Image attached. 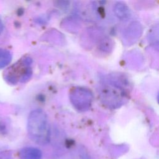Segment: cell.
<instances>
[{
  "label": "cell",
  "mask_w": 159,
  "mask_h": 159,
  "mask_svg": "<svg viewBox=\"0 0 159 159\" xmlns=\"http://www.w3.org/2000/svg\"><path fill=\"white\" fill-rule=\"evenodd\" d=\"M27 131L30 138L39 145L48 143L50 139V129L46 113L42 109L32 111L27 120Z\"/></svg>",
  "instance_id": "obj_1"
},
{
  "label": "cell",
  "mask_w": 159,
  "mask_h": 159,
  "mask_svg": "<svg viewBox=\"0 0 159 159\" xmlns=\"http://www.w3.org/2000/svg\"><path fill=\"white\" fill-rule=\"evenodd\" d=\"M31 60L24 58L9 67L4 73V80L11 84L27 81L32 75Z\"/></svg>",
  "instance_id": "obj_2"
},
{
  "label": "cell",
  "mask_w": 159,
  "mask_h": 159,
  "mask_svg": "<svg viewBox=\"0 0 159 159\" xmlns=\"http://www.w3.org/2000/svg\"><path fill=\"white\" fill-rule=\"evenodd\" d=\"M70 99L72 105L79 111H85L89 109L93 100V94L88 89L75 87L70 92Z\"/></svg>",
  "instance_id": "obj_3"
},
{
  "label": "cell",
  "mask_w": 159,
  "mask_h": 159,
  "mask_svg": "<svg viewBox=\"0 0 159 159\" xmlns=\"http://www.w3.org/2000/svg\"><path fill=\"white\" fill-rule=\"evenodd\" d=\"M20 157L22 159H40L41 151L35 147H25L20 151Z\"/></svg>",
  "instance_id": "obj_4"
},
{
  "label": "cell",
  "mask_w": 159,
  "mask_h": 159,
  "mask_svg": "<svg viewBox=\"0 0 159 159\" xmlns=\"http://www.w3.org/2000/svg\"><path fill=\"white\" fill-rule=\"evenodd\" d=\"M12 55L6 49L0 48V69L6 66L11 61Z\"/></svg>",
  "instance_id": "obj_5"
},
{
  "label": "cell",
  "mask_w": 159,
  "mask_h": 159,
  "mask_svg": "<svg viewBox=\"0 0 159 159\" xmlns=\"http://www.w3.org/2000/svg\"><path fill=\"white\" fill-rule=\"evenodd\" d=\"M116 15L120 19H126L130 16L129 10L127 7L123 4L119 3L115 7Z\"/></svg>",
  "instance_id": "obj_6"
},
{
  "label": "cell",
  "mask_w": 159,
  "mask_h": 159,
  "mask_svg": "<svg viewBox=\"0 0 159 159\" xmlns=\"http://www.w3.org/2000/svg\"><path fill=\"white\" fill-rule=\"evenodd\" d=\"M2 30H3V24H2V21L0 19V34L2 32Z\"/></svg>",
  "instance_id": "obj_7"
}]
</instances>
